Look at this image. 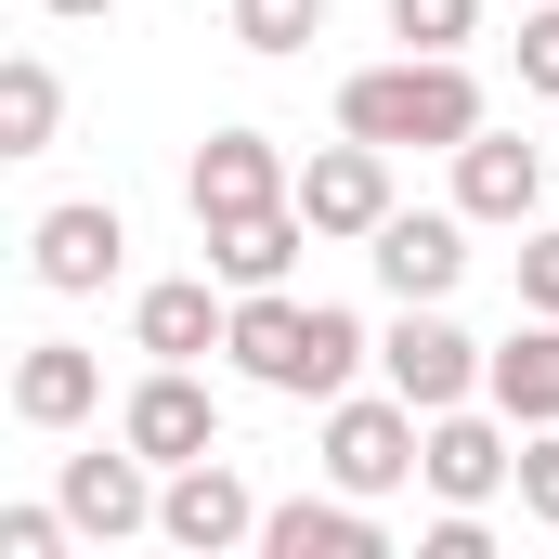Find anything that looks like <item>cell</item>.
Here are the masks:
<instances>
[{"label":"cell","mask_w":559,"mask_h":559,"mask_svg":"<svg viewBox=\"0 0 559 559\" xmlns=\"http://www.w3.org/2000/svg\"><path fill=\"white\" fill-rule=\"evenodd\" d=\"M521 299L559 312V235H521Z\"/></svg>","instance_id":"cell-26"},{"label":"cell","mask_w":559,"mask_h":559,"mask_svg":"<svg viewBox=\"0 0 559 559\" xmlns=\"http://www.w3.org/2000/svg\"><path fill=\"white\" fill-rule=\"evenodd\" d=\"M417 481L442 495V508H481V495H508V481H521V442H508L495 417H468V404H442L429 442H417Z\"/></svg>","instance_id":"cell-10"},{"label":"cell","mask_w":559,"mask_h":559,"mask_svg":"<svg viewBox=\"0 0 559 559\" xmlns=\"http://www.w3.org/2000/svg\"><path fill=\"white\" fill-rule=\"evenodd\" d=\"M118 442H143L156 468H195V455H222V417H209V391H195V365H156L131 404H118Z\"/></svg>","instance_id":"cell-12"},{"label":"cell","mask_w":559,"mask_h":559,"mask_svg":"<svg viewBox=\"0 0 559 559\" xmlns=\"http://www.w3.org/2000/svg\"><path fill=\"white\" fill-rule=\"evenodd\" d=\"M105 404V365L79 352V338H26V365H13V417L26 429H79Z\"/></svg>","instance_id":"cell-16"},{"label":"cell","mask_w":559,"mask_h":559,"mask_svg":"<svg viewBox=\"0 0 559 559\" xmlns=\"http://www.w3.org/2000/svg\"><path fill=\"white\" fill-rule=\"evenodd\" d=\"M118 261H131V222H118L105 195H66V209H39V235H26V274L52 286V299H92Z\"/></svg>","instance_id":"cell-6"},{"label":"cell","mask_w":559,"mask_h":559,"mask_svg":"<svg viewBox=\"0 0 559 559\" xmlns=\"http://www.w3.org/2000/svg\"><path fill=\"white\" fill-rule=\"evenodd\" d=\"M261 547L274 559H378V521H365V495H286V508H261Z\"/></svg>","instance_id":"cell-17"},{"label":"cell","mask_w":559,"mask_h":559,"mask_svg":"<svg viewBox=\"0 0 559 559\" xmlns=\"http://www.w3.org/2000/svg\"><path fill=\"white\" fill-rule=\"evenodd\" d=\"M365 261H378L391 299H455V274H468V209H391L365 235Z\"/></svg>","instance_id":"cell-7"},{"label":"cell","mask_w":559,"mask_h":559,"mask_svg":"<svg viewBox=\"0 0 559 559\" xmlns=\"http://www.w3.org/2000/svg\"><path fill=\"white\" fill-rule=\"evenodd\" d=\"M521 92H547V105H559V0L521 13Z\"/></svg>","instance_id":"cell-24"},{"label":"cell","mask_w":559,"mask_h":559,"mask_svg":"<svg viewBox=\"0 0 559 559\" xmlns=\"http://www.w3.org/2000/svg\"><path fill=\"white\" fill-rule=\"evenodd\" d=\"M235 378L248 391H286V404H338L352 365H365V312L338 299H286V286H235Z\"/></svg>","instance_id":"cell-1"},{"label":"cell","mask_w":559,"mask_h":559,"mask_svg":"<svg viewBox=\"0 0 559 559\" xmlns=\"http://www.w3.org/2000/svg\"><path fill=\"white\" fill-rule=\"evenodd\" d=\"M534 195H547V156L521 131H468L455 143V209L468 222H534Z\"/></svg>","instance_id":"cell-13"},{"label":"cell","mask_w":559,"mask_h":559,"mask_svg":"<svg viewBox=\"0 0 559 559\" xmlns=\"http://www.w3.org/2000/svg\"><path fill=\"white\" fill-rule=\"evenodd\" d=\"M235 39L248 52H312L325 39V0H235Z\"/></svg>","instance_id":"cell-20"},{"label":"cell","mask_w":559,"mask_h":559,"mask_svg":"<svg viewBox=\"0 0 559 559\" xmlns=\"http://www.w3.org/2000/svg\"><path fill=\"white\" fill-rule=\"evenodd\" d=\"M417 442H429V417L404 391H338V404H325V481L378 508L391 481H417Z\"/></svg>","instance_id":"cell-3"},{"label":"cell","mask_w":559,"mask_h":559,"mask_svg":"<svg viewBox=\"0 0 559 559\" xmlns=\"http://www.w3.org/2000/svg\"><path fill=\"white\" fill-rule=\"evenodd\" d=\"M39 13H66V26H105V13H118V0H39Z\"/></svg>","instance_id":"cell-27"},{"label":"cell","mask_w":559,"mask_h":559,"mask_svg":"<svg viewBox=\"0 0 559 559\" xmlns=\"http://www.w3.org/2000/svg\"><path fill=\"white\" fill-rule=\"evenodd\" d=\"M481 365H495V352H481V338H468V325H455L442 299H404V325L378 338V378H391V391H404L417 417L468 404V391H481Z\"/></svg>","instance_id":"cell-5"},{"label":"cell","mask_w":559,"mask_h":559,"mask_svg":"<svg viewBox=\"0 0 559 559\" xmlns=\"http://www.w3.org/2000/svg\"><path fill=\"white\" fill-rule=\"evenodd\" d=\"M156 534H169V547H195V559L261 547V495H248L222 455H195V468H169V495H156Z\"/></svg>","instance_id":"cell-8"},{"label":"cell","mask_w":559,"mask_h":559,"mask_svg":"<svg viewBox=\"0 0 559 559\" xmlns=\"http://www.w3.org/2000/svg\"><path fill=\"white\" fill-rule=\"evenodd\" d=\"M481 391H495V417H508V429H559V312H534V325L481 365Z\"/></svg>","instance_id":"cell-18"},{"label":"cell","mask_w":559,"mask_h":559,"mask_svg":"<svg viewBox=\"0 0 559 559\" xmlns=\"http://www.w3.org/2000/svg\"><path fill=\"white\" fill-rule=\"evenodd\" d=\"M417 559H495V534H481V508H442L417 534Z\"/></svg>","instance_id":"cell-25"},{"label":"cell","mask_w":559,"mask_h":559,"mask_svg":"<svg viewBox=\"0 0 559 559\" xmlns=\"http://www.w3.org/2000/svg\"><path fill=\"white\" fill-rule=\"evenodd\" d=\"M274 195H299V169L274 156V131H209V143H195V169H182V209H195V222L274 209Z\"/></svg>","instance_id":"cell-9"},{"label":"cell","mask_w":559,"mask_h":559,"mask_svg":"<svg viewBox=\"0 0 559 559\" xmlns=\"http://www.w3.org/2000/svg\"><path fill=\"white\" fill-rule=\"evenodd\" d=\"M338 131L365 143H429V156H455V143L481 131V79L455 66V52H391V66H365V79H338Z\"/></svg>","instance_id":"cell-2"},{"label":"cell","mask_w":559,"mask_h":559,"mask_svg":"<svg viewBox=\"0 0 559 559\" xmlns=\"http://www.w3.org/2000/svg\"><path fill=\"white\" fill-rule=\"evenodd\" d=\"M299 222H312V248H365L378 222H391V143L338 131L299 156Z\"/></svg>","instance_id":"cell-4"},{"label":"cell","mask_w":559,"mask_h":559,"mask_svg":"<svg viewBox=\"0 0 559 559\" xmlns=\"http://www.w3.org/2000/svg\"><path fill=\"white\" fill-rule=\"evenodd\" d=\"M66 534H79L66 495H52V508H0V559H66Z\"/></svg>","instance_id":"cell-22"},{"label":"cell","mask_w":559,"mask_h":559,"mask_svg":"<svg viewBox=\"0 0 559 559\" xmlns=\"http://www.w3.org/2000/svg\"><path fill=\"white\" fill-rule=\"evenodd\" d=\"M195 235H209V274H222V286H286V261L312 248L299 195H274V209H235V222H195Z\"/></svg>","instance_id":"cell-15"},{"label":"cell","mask_w":559,"mask_h":559,"mask_svg":"<svg viewBox=\"0 0 559 559\" xmlns=\"http://www.w3.org/2000/svg\"><path fill=\"white\" fill-rule=\"evenodd\" d=\"M235 338V286L222 274H169L131 299V352H156V365H195V352H222Z\"/></svg>","instance_id":"cell-11"},{"label":"cell","mask_w":559,"mask_h":559,"mask_svg":"<svg viewBox=\"0 0 559 559\" xmlns=\"http://www.w3.org/2000/svg\"><path fill=\"white\" fill-rule=\"evenodd\" d=\"M521 521L559 534V429H521Z\"/></svg>","instance_id":"cell-23"},{"label":"cell","mask_w":559,"mask_h":559,"mask_svg":"<svg viewBox=\"0 0 559 559\" xmlns=\"http://www.w3.org/2000/svg\"><path fill=\"white\" fill-rule=\"evenodd\" d=\"M468 26H481V0H391V39L404 52H455Z\"/></svg>","instance_id":"cell-21"},{"label":"cell","mask_w":559,"mask_h":559,"mask_svg":"<svg viewBox=\"0 0 559 559\" xmlns=\"http://www.w3.org/2000/svg\"><path fill=\"white\" fill-rule=\"evenodd\" d=\"M52 131H66V79H52L39 52H13V66H0V156H39Z\"/></svg>","instance_id":"cell-19"},{"label":"cell","mask_w":559,"mask_h":559,"mask_svg":"<svg viewBox=\"0 0 559 559\" xmlns=\"http://www.w3.org/2000/svg\"><path fill=\"white\" fill-rule=\"evenodd\" d=\"M143 468H156L143 442H118V455H66V521H79V534H105V547L143 534V521H156V481H143Z\"/></svg>","instance_id":"cell-14"}]
</instances>
